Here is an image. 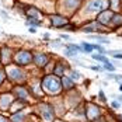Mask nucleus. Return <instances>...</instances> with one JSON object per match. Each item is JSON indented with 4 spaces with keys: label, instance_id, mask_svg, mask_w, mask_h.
<instances>
[{
    "label": "nucleus",
    "instance_id": "nucleus-22",
    "mask_svg": "<svg viewBox=\"0 0 122 122\" xmlns=\"http://www.w3.org/2000/svg\"><path fill=\"white\" fill-rule=\"evenodd\" d=\"M27 24H31V25H41V23H39V21H38L37 18H30V20H28V23H27Z\"/></svg>",
    "mask_w": 122,
    "mask_h": 122
},
{
    "label": "nucleus",
    "instance_id": "nucleus-23",
    "mask_svg": "<svg viewBox=\"0 0 122 122\" xmlns=\"http://www.w3.org/2000/svg\"><path fill=\"white\" fill-rule=\"evenodd\" d=\"M93 48H94V49H97L98 52H101V53H104V52H105V49L102 48L101 45H93Z\"/></svg>",
    "mask_w": 122,
    "mask_h": 122
},
{
    "label": "nucleus",
    "instance_id": "nucleus-10",
    "mask_svg": "<svg viewBox=\"0 0 122 122\" xmlns=\"http://www.w3.org/2000/svg\"><path fill=\"white\" fill-rule=\"evenodd\" d=\"M48 56L46 55H42V53H39V55H35L34 56V62L37 63L38 66H45L46 63H48Z\"/></svg>",
    "mask_w": 122,
    "mask_h": 122
},
{
    "label": "nucleus",
    "instance_id": "nucleus-12",
    "mask_svg": "<svg viewBox=\"0 0 122 122\" xmlns=\"http://www.w3.org/2000/svg\"><path fill=\"white\" fill-rule=\"evenodd\" d=\"M62 86L63 87H66V88H73V79L72 77H65L63 80H62Z\"/></svg>",
    "mask_w": 122,
    "mask_h": 122
},
{
    "label": "nucleus",
    "instance_id": "nucleus-1",
    "mask_svg": "<svg viewBox=\"0 0 122 122\" xmlns=\"http://www.w3.org/2000/svg\"><path fill=\"white\" fill-rule=\"evenodd\" d=\"M42 88L48 94H58L62 90V81L58 79V76H46L42 80Z\"/></svg>",
    "mask_w": 122,
    "mask_h": 122
},
{
    "label": "nucleus",
    "instance_id": "nucleus-17",
    "mask_svg": "<svg viewBox=\"0 0 122 122\" xmlns=\"http://www.w3.org/2000/svg\"><path fill=\"white\" fill-rule=\"evenodd\" d=\"M65 69H66V66H63V65H58V67H55V74L56 76H59L65 72Z\"/></svg>",
    "mask_w": 122,
    "mask_h": 122
},
{
    "label": "nucleus",
    "instance_id": "nucleus-30",
    "mask_svg": "<svg viewBox=\"0 0 122 122\" xmlns=\"http://www.w3.org/2000/svg\"><path fill=\"white\" fill-rule=\"evenodd\" d=\"M110 77H114V79H117V80L122 79V76H118V74H110Z\"/></svg>",
    "mask_w": 122,
    "mask_h": 122
},
{
    "label": "nucleus",
    "instance_id": "nucleus-3",
    "mask_svg": "<svg viewBox=\"0 0 122 122\" xmlns=\"http://www.w3.org/2000/svg\"><path fill=\"white\" fill-rule=\"evenodd\" d=\"M31 61H32V56H31V53L27 52V51L18 52L17 56H15V62H17L18 65H27V63H30Z\"/></svg>",
    "mask_w": 122,
    "mask_h": 122
},
{
    "label": "nucleus",
    "instance_id": "nucleus-20",
    "mask_svg": "<svg viewBox=\"0 0 122 122\" xmlns=\"http://www.w3.org/2000/svg\"><path fill=\"white\" fill-rule=\"evenodd\" d=\"M28 15H30L31 18H32V17L35 18V17L38 15V10L37 9H28Z\"/></svg>",
    "mask_w": 122,
    "mask_h": 122
},
{
    "label": "nucleus",
    "instance_id": "nucleus-24",
    "mask_svg": "<svg viewBox=\"0 0 122 122\" xmlns=\"http://www.w3.org/2000/svg\"><path fill=\"white\" fill-rule=\"evenodd\" d=\"M17 93H18L21 97H27V93H25L24 88H17Z\"/></svg>",
    "mask_w": 122,
    "mask_h": 122
},
{
    "label": "nucleus",
    "instance_id": "nucleus-29",
    "mask_svg": "<svg viewBox=\"0 0 122 122\" xmlns=\"http://www.w3.org/2000/svg\"><path fill=\"white\" fill-rule=\"evenodd\" d=\"M3 79H4V72H3V70L0 69V83L3 81Z\"/></svg>",
    "mask_w": 122,
    "mask_h": 122
},
{
    "label": "nucleus",
    "instance_id": "nucleus-27",
    "mask_svg": "<svg viewBox=\"0 0 122 122\" xmlns=\"http://www.w3.org/2000/svg\"><path fill=\"white\" fill-rule=\"evenodd\" d=\"M72 79H74V80L80 79V73L79 72H72Z\"/></svg>",
    "mask_w": 122,
    "mask_h": 122
},
{
    "label": "nucleus",
    "instance_id": "nucleus-18",
    "mask_svg": "<svg viewBox=\"0 0 122 122\" xmlns=\"http://www.w3.org/2000/svg\"><path fill=\"white\" fill-rule=\"evenodd\" d=\"M81 45H83V51H84V52H91V51H94V48H93V45H91V44L83 42Z\"/></svg>",
    "mask_w": 122,
    "mask_h": 122
},
{
    "label": "nucleus",
    "instance_id": "nucleus-25",
    "mask_svg": "<svg viewBox=\"0 0 122 122\" xmlns=\"http://www.w3.org/2000/svg\"><path fill=\"white\" fill-rule=\"evenodd\" d=\"M98 97H100V100H101L102 102H105V101H107V100H105V96H104V91H102V90L98 93Z\"/></svg>",
    "mask_w": 122,
    "mask_h": 122
},
{
    "label": "nucleus",
    "instance_id": "nucleus-9",
    "mask_svg": "<svg viewBox=\"0 0 122 122\" xmlns=\"http://www.w3.org/2000/svg\"><path fill=\"white\" fill-rule=\"evenodd\" d=\"M11 97L9 96V94H4V96H0V108L1 110H6V108H9V105L11 104Z\"/></svg>",
    "mask_w": 122,
    "mask_h": 122
},
{
    "label": "nucleus",
    "instance_id": "nucleus-16",
    "mask_svg": "<svg viewBox=\"0 0 122 122\" xmlns=\"http://www.w3.org/2000/svg\"><path fill=\"white\" fill-rule=\"evenodd\" d=\"M93 59H96V61H100L102 62V63H108V59L105 58V56H101V55H93Z\"/></svg>",
    "mask_w": 122,
    "mask_h": 122
},
{
    "label": "nucleus",
    "instance_id": "nucleus-28",
    "mask_svg": "<svg viewBox=\"0 0 122 122\" xmlns=\"http://www.w3.org/2000/svg\"><path fill=\"white\" fill-rule=\"evenodd\" d=\"M3 55H4V56H3V59H4V61H7V59H9V49H3Z\"/></svg>",
    "mask_w": 122,
    "mask_h": 122
},
{
    "label": "nucleus",
    "instance_id": "nucleus-31",
    "mask_svg": "<svg viewBox=\"0 0 122 122\" xmlns=\"http://www.w3.org/2000/svg\"><path fill=\"white\" fill-rule=\"evenodd\" d=\"M112 107H114V108H119V104H118V102H115V101H114V102H112Z\"/></svg>",
    "mask_w": 122,
    "mask_h": 122
},
{
    "label": "nucleus",
    "instance_id": "nucleus-34",
    "mask_svg": "<svg viewBox=\"0 0 122 122\" xmlns=\"http://www.w3.org/2000/svg\"><path fill=\"white\" fill-rule=\"evenodd\" d=\"M119 90H121V91H122V84H121V86H119Z\"/></svg>",
    "mask_w": 122,
    "mask_h": 122
},
{
    "label": "nucleus",
    "instance_id": "nucleus-32",
    "mask_svg": "<svg viewBox=\"0 0 122 122\" xmlns=\"http://www.w3.org/2000/svg\"><path fill=\"white\" fill-rule=\"evenodd\" d=\"M30 32H34V34H35V32H37V30H35V28H30Z\"/></svg>",
    "mask_w": 122,
    "mask_h": 122
},
{
    "label": "nucleus",
    "instance_id": "nucleus-21",
    "mask_svg": "<svg viewBox=\"0 0 122 122\" xmlns=\"http://www.w3.org/2000/svg\"><path fill=\"white\" fill-rule=\"evenodd\" d=\"M104 65H105V66H104V69H107L108 72H115V67L111 65L110 62H108V63H104Z\"/></svg>",
    "mask_w": 122,
    "mask_h": 122
},
{
    "label": "nucleus",
    "instance_id": "nucleus-5",
    "mask_svg": "<svg viewBox=\"0 0 122 122\" xmlns=\"http://www.w3.org/2000/svg\"><path fill=\"white\" fill-rule=\"evenodd\" d=\"M9 76L11 80H15V81H20V80H24V73L23 70H20L18 67H11L9 70Z\"/></svg>",
    "mask_w": 122,
    "mask_h": 122
},
{
    "label": "nucleus",
    "instance_id": "nucleus-35",
    "mask_svg": "<svg viewBox=\"0 0 122 122\" xmlns=\"http://www.w3.org/2000/svg\"><path fill=\"white\" fill-rule=\"evenodd\" d=\"M119 100H121V101H122V96H121V97H119Z\"/></svg>",
    "mask_w": 122,
    "mask_h": 122
},
{
    "label": "nucleus",
    "instance_id": "nucleus-15",
    "mask_svg": "<svg viewBox=\"0 0 122 122\" xmlns=\"http://www.w3.org/2000/svg\"><path fill=\"white\" fill-rule=\"evenodd\" d=\"M23 118H24V114H23V112H18V114H15V115L11 117V121L13 122H20V121H23Z\"/></svg>",
    "mask_w": 122,
    "mask_h": 122
},
{
    "label": "nucleus",
    "instance_id": "nucleus-11",
    "mask_svg": "<svg viewBox=\"0 0 122 122\" xmlns=\"http://www.w3.org/2000/svg\"><path fill=\"white\" fill-rule=\"evenodd\" d=\"M83 31H84V32H91V31H101V24H100V23H93V24H90L88 27H84V28H83Z\"/></svg>",
    "mask_w": 122,
    "mask_h": 122
},
{
    "label": "nucleus",
    "instance_id": "nucleus-6",
    "mask_svg": "<svg viewBox=\"0 0 122 122\" xmlns=\"http://www.w3.org/2000/svg\"><path fill=\"white\" fill-rule=\"evenodd\" d=\"M87 117L88 119H96L100 117V108L94 104H88L87 105Z\"/></svg>",
    "mask_w": 122,
    "mask_h": 122
},
{
    "label": "nucleus",
    "instance_id": "nucleus-33",
    "mask_svg": "<svg viewBox=\"0 0 122 122\" xmlns=\"http://www.w3.org/2000/svg\"><path fill=\"white\" fill-rule=\"evenodd\" d=\"M0 122H7V121H6L4 118H0Z\"/></svg>",
    "mask_w": 122,
    "mask_h": 122
},
{
    "label": "nucleus",
    "instance_id": "nucleus-8",
    "mask_svg": "<svg viewBox=\"0 0 122 122\" xmlns=\"http://www.w3.org/2000/svg\"><path fill=\"white\" fill-rule=\"evenodd\" d=\"M51 21L55 27H66V24H67V20L61 15H51Z\"/></svg>",
    "mask_w": 122,
    "mask_h": 122
},
{
    "label": "nucleus",
    "instance_id": "nucleus-4",
    "mask_svg": "<svg viewBox=\"0 0 122 122\" xmlns=\"http://www.w3.org/2000/svg\"><path fill=\"white\" fill-rule=\"evenodd\" d=\"M112 15H114L112 11H108V10H107V11H101L100 15H98V23H100V24H104V25L110 24L111 20H112Z\"/></svg>",
    "mask_w": 122,
    "mask_h": 122
},
{
    "label": "nucleus",
    "instance_id": "nucleus-19",
    "mask_svg": "<svg viewBox=\"0 0 122 122\" xmlns=\"http://www.w3.org/2000/svg\"><path fill=\"white\" fill-rule=\"evenodd\" d=\"M93 39H96V41H100V42H104V44H108L110 42V39L105 37H98V35H94V37H91Z\"/></svg>",
    "mask_w": 122,
    "mask_h": 122
},
{
    "label": "nucleus",
    "instance_id": "nucleus-2",
    "mask_svg": "<svg viewBox=\"0 0 122 122\" xmlns=\"http://www.w3.org/2000/svg\"><path fill=\"white\" fill-rule=\"evenodd\" d=\"M107 7H108V0H91L87 6V11L96 13V11H101Z\"/></svg>",
    "mask_w": 122,
    "mask_h": 122
},
{
    "label": "nucleus",
    "instance_id": "nucleus-14",
    "mask_svg": "<svg viewBox=\"0 0 122 122\" xmlns=\"http://www.w3.org/2000/svg\"><path fill=\"white\" fill-rule=\"evenodd\" d=\"M111 23H114L115 25H121L122 24V15H119V14H114Z\"/></svg>",
    "mask_w": 122,
    "mask_h": 122
},
{
    "label": "nucleus",
    "instance_id": "nucleus-7",
    "mask_svg": "<svg viewBox=\"0 0 122 122\" xmlns=\"http://www.w3.org/2000/svg\"><path fill=\"white\" fill-rule=\"evenodd\" d=\"M41 110H42V117L45 118V121H52L53 119V110L49 104L41 105Z\"/></svg>",
    "mask_w": 122,
    "mask_h": 122
},
{
    "label": "nucleus",
    "instance_id": "nucleus-13",
    "mask_svg": "<svg viewBox=\"0 0 122 122\" xmlns=\"http://www.w3.org/2000/svg\"><path fill=\"white\" fill-rule=\"evenodd\" d=\"M80 4V0H65V6L69 9H74Z\"/></svg>",
    "mask_w": 122,
    "mask_h": 122
},
{
    "label": "nucleus",
    "instance_id": "nucleus-26",
    "mask_svg": "<svg viewBox=\"0 0 122 122\" xmlns=\"http://www.w3.org/2000/svg\"><path fill=\"white\" fill-rule=\"evenodd\" d=\"M112 56L115 59H122V53L121 52H112Z\"/></svg>",
    "mask_w": 122,
    "mask_h": 122
}]
</instances>
